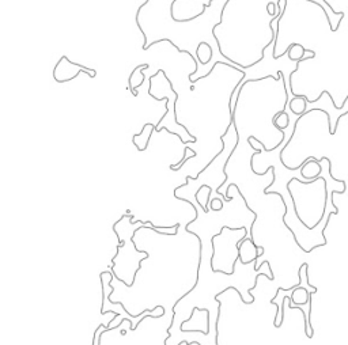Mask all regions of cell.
Returning a JSON list of instances; mask_svg holds the SVG:
<instances>
[{
	"label": "cell",
	"mask_w": 348,
	"mask_h": 345,
	"mask_svg": "<svg viewBox=\"0 0 348 345\" xmlns=\"http://www.w3.org/2000/svg\"><path fill=\"white\" fill-rule=\"evenodd\" d=\"M81 72L87 74L90 78H95L97 76V71L95 69H90L82 65V64L74 63L65 55H63V56L60 57V60L57 61L56 65H55V68H53V79L57 83H67L74 81Z\"/></svg>",
	"instance_id": "cell-1"
},
{
	"label": "cell",
	"mask_w": 348,
	"mask_h": 345,
	"mask_svg": "<svg viewBox=\"0 0 348 345\" xmlns=\"http://www.w3.org/2000/svg\"><path fill=\"white\" fill-rule=\"evenodd\" d=\"M327 157L321 158V159H316V158H307L305 161L304 166H301V174L305 177V180H316L317 177L320 176V173L323 171L321 169V161H325Z\"/></svg>",
	"instance_id": "cell-2"
},
{
	"label": "cell",
	"mask_w": 348,
	"mask_h": 345,
	"mask_svg": "<svg viewBox=\"0 0 348 345\" xmlns=\"http://www.w3.org/2000/svg\"><path fill=\"white\" fill-rule=\"evenodd\" d=\"M288 106L291 109V112L297 116H301L306 112L307 109V101H306V97L301 94H294V98H292L290 102H287Z\"/></svg>",
	"instance_id": "cell-3"
},
{
	"label": "cell",
	"mask_w": 348,
	"mask_h": 345,
	"mask_svg": "<svg viewBox=\"0 0 348 345\" xmlns=\"http://www.w3.org/2000/svg\"><path fill=\"white\" fill-rule=\"evenodd\" d=\"M196 57L197 63L207 64L209 63L211 57H212V48L209 46L208 42H199L196 48Z\"/></svg>",
	"instance_id": "cell-4"
},
{
	"label": "cell",
	"mask_w": 348,
	"mask_h": 345,
	"mask_svg": "<svg viewBox=\"0 0 348 345\" xmlns=\"http://www.w3.org/2000/svg\"><path fill=\"white\" fill-rule=\"evenodd\" d=\"M286 53L288 55L291 61H299V60L305 56V53H309V50L305 49L304 45L299 44V42H292V44L287 48Z\"/></svg>",
	"instance_id": "cell-5"
},
{
	"label": "cell",
	"mask_w": 348,
	"mask_h": 345,
	"mask_svg": "<svg viewBox=\"0 0 348 345\" xmlns=\"http://www.w3.org/2000/svg\"><path fill=\"white\" fill-rule=\"evenodd\" d=\"M266 14H268L269 17H272V18L278 15V7H276L275 3H272V1H268V3H266Z\"/></svg>",
	"instance_id": "cell-6"
},
{
	"label": "cell",
	"mask_w": 348,
	"mask_h": 345,
	"mask_svg": "<svg viewBox=\"0 0 348 345\" xmlns=\"http://www.w3.org/2000/svg\"><path fill=\"white\" fill-rule=\"evenodd\" d=\"M211 208L209 209H212V211H222V208H223V201L221 200V199H218V197H215V199H212L211 200Z\"/></svg>",
	"instance_id": "cell-7"
},
{
	"label": "cell",
	"mask_w": 348,
	"mask_h": 345,
	"mask_svg": "<svg viewBox=\"0 0 348 345\" xmlns=\"http://www.w3.org/2000/svg\"><path fill=\"white\" fill-rule=\"evenodd\" d=\"M324 1H325V0H324ZM327 7L329 8V10H330V11H332V13H335V10H333V8H332V7H330L329 4H328V3H327Z\"/></svg>",
	"instance_id": "cell-8"
}]
</instances>
